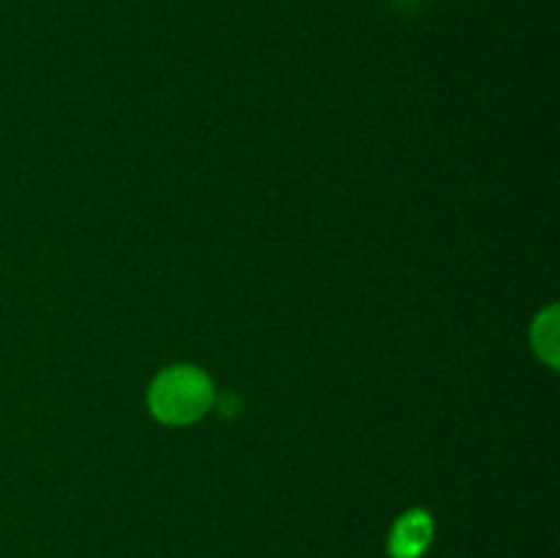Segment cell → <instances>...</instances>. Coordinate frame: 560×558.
Returning a JSON list of instances; mask_svg holds the SVG:
<instances>
[{
	"instance_id": "obj_2",
	"label": "cell",
	"mask_w": 560,
	"mask_h": 558,
	"mask_svg": "<svg viewBox=\"0 0 560 558\" xmlns=\"http://www.w3.org/2000/svg\"><path fill=\"white\" fill-rule=\"evenodd\" d=\"M435 539V520L427 509H408L399 514L388 534V556L392 558H424Z\"/></svg>"
},
{
	"instance_id": "obj_3",
	"label": "cell",
	"mask_w": 560,
	"mask_h": 558,
	"mask_svg": "<svg viewBox=\"0 0 560 558\" xmlns=\"http://www.w3.org/2000/svg\"><path fill=\"white\" fill-rule=\"evenodd\" d=\"M534 350L539 353V359H545L547 364L556 370L558 367V306H547L539 317L534 321Z\"/></svg>"
},
{
	"instance_id": "obj_1",
	"label": "cell",
	"mask_w": 560,
	"mask_h": 558,
	"mask_svg": "<svg viewBox=\"0 0 560 558\" xmlns=\"http://www.w3.org/2000/svg\"><path fill=\"white\" fill-rule=\"evenodd\" d=\"M217 388L211 375L195 364H173L153 377L148 388V408L153 419L170 427L200 421L213 408Z\"/></svg>"
}]
</instances>
